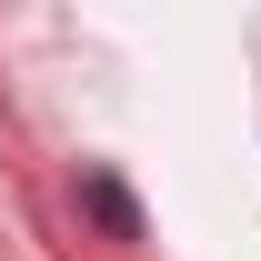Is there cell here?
<instances>
[{"instance_id": "6da1fadb", "label": "cell", "mask_w": 261, "mask_h": 261, "mask_svg": "<svg viewBox=\"0 0 261 261\" xmlns=\"http://www.w3.org/2000/svg\"><path fill=\"white\" fill-rule=\"evenodd\" d=\"M81 201H91L100 231H121V241H130V191H121V181H100V171H91V181H81Z\"/></svg>"}]
</instances>
